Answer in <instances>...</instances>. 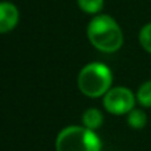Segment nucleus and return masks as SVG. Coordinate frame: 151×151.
<instances>
[{
    "label": "nucleus",
    "instance_id": "1",
    "mask_svg": "<svg viewBox=\"0 0 151 151\" xmlns=\"http://www.w3.org/2000/svg\"><path fill=\"white\" fill-rule=\"evenodd\" d=\"M88 39L96 49L104 53H114L123 45L122 29L109 15H98L89 23Z\"/></svg>",
    "mask_w": 151,
    "mask_h": 151
},
{
    "label": "nucleus",
    "instance_id": "2",
    "mask_svg": "<svg viewBox=\"0 0 151 151\" xmlns=\"http://www.w3.org/2000/svg\"><path fill=\"white\" fill-rule=\"evenodd\" d=\"M113 73L102 63H90L80 70L77 77L78 89L90 98L102 97L111 89Z\"/></svg>",
    "mask_w": 151,
    "mask_h": 151
},
{
    "label": "nucleus",
    "instance_id": "3",
    "mask_svg": "<svg viewBox=\"0 0 151 151\" xmlns=\"http://www.w3.org/2000/svg\"><path fill=\"white\" fill-rule=\"evenodd\" d=\"M102 142L94 130L85 126H68L56 138V151H101Z\"/></svg>",
    "mask_w": 151,
    "mask_h": 151
},
{
    "label": "nucleus",
    "instance_id": "4",
    "mask_svg": "<svg viewBox=\"0 0 151 151\" xmlns=\"http://www.w3.org/2000/svg\"><path fill=\"white\" fill-rule=\"evenodd\" d=\"M137 97L129 88L115 86L104 96V107L107 113L114 115L129 114L135 106Z\"/></svg>",
    "mask_w": 151,
    "mask_h": 151
},
{
    "label": "nucleus",
    "instance_id": "5",
    "mask_svg": "<svg viewBox=\"0 0 151 151\" xmlns=\"http://www.w3.org/2000/svg\"><path fill=\"white\" fill-rule=\"evenodd\" d=\"M19 23V9L8 1L0 3V33L11 32Z\"/></svg>",
    "mask_w": 151,
    "mask_h": 151
},
{
    "label": "nucleus",
    "instance_id": "6",
    "mask_svg": "<svg viewBox=\"0 0 151 151\" xmlns=\"http://www.w3.org/2000/svg\"><path fill=\"white\" fill-rule=\"evenodd\" d=\"M104 123V114L97 107H89L82 114V125L90 130L96 131Z\"/></svg>",
    "mask_w": 151,
    "mask_h": 151
},
{
    "label": "nucleus",
    "instance_id": "7",
    "mask_svg": "<svg viewBox=\"0 0 151 151\" xmlns=\"http://www.w3.org/2000/svg\"><path fill=\"white\" fill-rule=\"evenodd\" d=\"M127 123L133 129H143L147 123V115L143 110L141 109H133L127 114Z\"/></svg>",
    "mask_w": 151,
    "mask_h": 151
},
{
    "label": "nucleus",
    "instance_id": "8",
    "mask_svg": "<svg viewBox=\"0 0 151 151\" xmlns=\"http://www.w3.org/2000/svg\"><path fill=\"white\" fill-rule=\"evenodd\" d=\"M135 97L143 107H151V81H146L139 86Z\"/></svg>",
    "mask_w": 151,
    "mask_h": 151
},
{
    "label": "nucleus",
    "instance_id": "9",
    "mask_svg": "<svg viewBox=\"0 0 151 151\" xmlns=\"http://www.w3.org/2000/svg\"><path fill=\"white\" fill-rule=\"evenodd\" d=\"M78 7L86 13L96 15L104 8V0H77Z\"/></svg>",
    "mask_w": 151,
    "mask_h": 151
},
{
    "label": "nucleus",
    "instance_id": "10",
    "mask_svg": "<svg viewBox=\"0 0 151 151\" xmlns=\"http://www.w3.org/2000/svg\"><path fill=\"white\" fill-rule=\"evenodd\" d=\"M139 42L142 48L151 55V23L146 24L139 32Z\"/></svg>",
    "mask_w": 151,
    "mask_h": 151
}]
</instances>
